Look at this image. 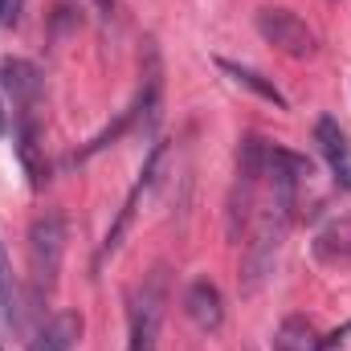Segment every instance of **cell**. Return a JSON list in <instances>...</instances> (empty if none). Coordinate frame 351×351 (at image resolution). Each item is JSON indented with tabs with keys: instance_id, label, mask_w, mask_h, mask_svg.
Returning a JSON list of instances; mask_svg holds the SVG:
<instances>
[{
	"instance_id": "obj_7",
	"label": "cell",
	"mask_w": 351,
	"mask_h": 351,
	"mask_svg": "<svg viewBox=\"0 0 351 351\" xmlns=\"http://www.w3.org/2000/svg\"><path fill=\"white\" fill-rule=\"evenodd\" d=\"M184 315H188L200 331H221V323H225L221 290H217L208 278H196V282L184 290Z\"/></svg>"
},
{
	"instance_id": "obj_10",
	"label": "cell",
	"mask_w": 351,
	"mask_h": 351,
	"mask_svg": "<svg viewBox=\"0 0 351 351\" xmlns=\"http://www.w3.org/2000/svg\"><path fill=\"white\" fill-rule=\"evenodd\" d=\"M217 66L237 82V86H245V90H254L258 98H265V102H274L278 110H286V94L274 86L265 74H258V70H250V66H237V62H229V58H217Z\"/></svg>"
},
{
	"instance_id": "obj_11",
	"label": "cell",
	"mask_w": 351,
	"mask_h": 351,
	"mask_svg": "<svg viewBox=\"0 0 351 351\" xmlns=\"http://www.w3.org/2000/svg\"><path fill=\"white\" fill-rule=\"evenodd\" d=\"M41 331H45L53 343H62L66 351H74V343L82 339V315H78V311H62V315H53Z\"/></svg>"
},
{
	"instance_id": "obj_5",
	"label": "cell",
	"mask_w": 351,
	"mask_h": 351,
	"mask_svg": "<svg viewBox=\"0 0 351 351\" xmlns=\"http://www.w3.org/2000/svg\"><path fill=\"white\" fill-rule=\"evenodd\" d=\"M156 106H160V78L152 74V82H147V90H139V98H135V102H131V106H127V110L119 114V123H114V127H106L102 135H94V139H90V143L82 147V152H78V156H74V160L82 164V160H90V156H98L102 147H110L114 139H123V135H127V131H131L135 123L152 119V114H156Z\"/></svg>"
},
{
	"instance_id": "obj_6",
	"label": "cell",
	"mask_w": 351,
	"mask_h": 351,
	"mask_svg": "<svg viewBox=\"0 0 351 351\" xmlns=\"http://www.w3.org/2000/svg\"><path fill=\"white\" fill-rule=\"evenodd\" d=\"M315 143H319V152H323V160H327V168H331L335 188H339V192H351V139L343 135V127H339L331 114H323V119L315 123Z\"/></svg>"
},
{
	"instance_id": "obj_9",
	"label": "cell",
	"mask_w": 351,
	"mask_h": 351,
	"mask_svg": "<svg viewBox=\"0 0 351 351\" xmlns=\"http://www.w3.org/2000/svg\"><path fill=\"white\" fill-rule=\"evenodd\" d=\"M16 156H21V164H25V172L33 180V188L45 180V160H41V152H37V119H33V110H21V127H16Z\"/></svg>"
},
{
	"instance_id": "obj_17",
	"label": "cell",
	"mask_w": 351,
	"mask_h": 351,
	"mask_svg": "<svg viewBox=\"0 0 351 351\" xmlns=\"http://www.w3.org/2000/svg\"><path fill=\"white\" fill-rule=\"evenodd\" d=\"M0 351H4V348H0Z\"/></svg>"
},
{
	"instance_id": "obj_16",
	"label": "cell",
	"mask_w": 351,
	"mask_h": 351,
	"mask_svg": "<svg viewBox=\"0 0 351 351\" xmlns=\"http://www.w3.org/2000/svg\"><path fill=\"white\" fill-rule=\"evenodd\" d=\"M94 4H98V8H106V12H110V4H114V0H94Z\"/></svg>"
},
{
	"instance_id": "obj_1",
	"label": "cell",
	"mask_w": 351,
	"mask_h": 351,
	"mask_svg": "<svg viewBox=\"0 0 351 351\" xmlns=\"http://www.w3.org/2000/svg\"><path fill=\"white\" fill-rule=\"evenodd\" d=\"M164 311H168V269L156 265L143 278V286L131 294V339H127V351H156L160 348Z\"/></svg>"
},
{
	"instance_id": "obj_8",
	"label": "cell",
	"mask_w": 351,
	"mask_h": 351,
	"mask_svg": "<svg viewBox=\"0 0 351 351\" xmlns=\"http://www.w3.org/2000/svg\"><path fill=\"white\" fill-rule=\"evenodd\" d=\"M0 90L12 94V102H16L21 110H33L37 90H41V74H37L29 62H12V58H4V62H0Z\"/></svg>"
},
{
	"instance_id": "obj_15",
	"label": "cell",
	"mask_w": 351,
	"mask_h": 351,
	"mask_svg": "<svg viewBox=\"0 0 351 351\" xmlns=\"http://www.w3.org/2000/svg\"><path fill=\"white\" fill-rule=\"evenodd\" d=\"M4 131H8V114H4V102H0V139H4Z\"/></svg>"
},
{
	"instance_id": "obj_2",
	"label": "cell",
	"mask_w": 351,
	"mask_h": 351,
	"mask_svg": "<svg viewBox=\"0 0 351 351\" xmlns=\"http://www.w3.org/2000/svg\"><path fill=\"white\" fill-rule=\"evenodd\" d=\"M66 254V217L62 213H45L33 221L29 229V274H33V294H49L62 269Z\"/></svg>"
},
{
	"instance_id": "obj_12",
	"label": "cell",
	"mask_w": 351,
	"mask_h": 351,
	"mask_svg": "<svg viewBox=\"0 0 351 351\" xmlns=\"http://www.w3.org/2000/svg\"><path fill=\"white\" fill-rule=\"evenodd\" d=\"M0 306L8 315V323H21V315H16V286H12V269H8L4 250H0Z\"/></svg>"
},
{
	"instance_id": "obj_14",
	"label": "cell",
	"mask_w": 351,
	"mask_h": 351,
	"mask_svg": "<svg viewBox=\"0 0 351 351\" xmlns=\"http://www.w3.org/2000/svg\"><path fill=\"white\" fill-rule=\"evenodd\" d=\"M21 12V0H0V25H12Z\"/></svg>"
},
{
	"instance_id": "obj_4",
	"label": "cell",
	"mask_w": 351,
	"mask_h": 351,
	"mask_svg": "<svg viewBox=\"0 0 351 351\" xmlns=\"http://www.w3.org/2000/svg\"><path fill=\"white\" fill-rule=\"evenodd\" d=\"M348 335H351V323L339 327V331H331V335H319L311 319L290 315V319H282V327L274 335V351H335L348 343Z\"/></svg>"
},
{
	"instance_id": "obj_13",
	"label": "cell",
	"mask_w": 351,
	"mask_h": 351,
	"mask_svg": "<svg viewBox=\"0 0 351 351\" xmlns=\"http://www.w3.org/2000/svg\"><path fill=\"white\" fill-rule=\"evenodd\" d=\"M29 351H66V348H62V343H53L45 331H37V335H33V343H29Z\"/></svg>"
},
{
	"instance_id": "obj_3",
	"label": "cell",
	"mask_w": 351,
	"mask_h": 351,
	"mask_svg": "<svg viewBox=\"0 0 351 351\" xmlns=\"http://www.w3.org/2000/svg\"><path fill=\"white\" fill-rule=\"evenodd\" d=\"M258 33L269 45H278L282 53H290V58H311L319 49V41L306 29V21L294 16L290 8H262L258 12Z\"/></svg>"
}]
</instances>
